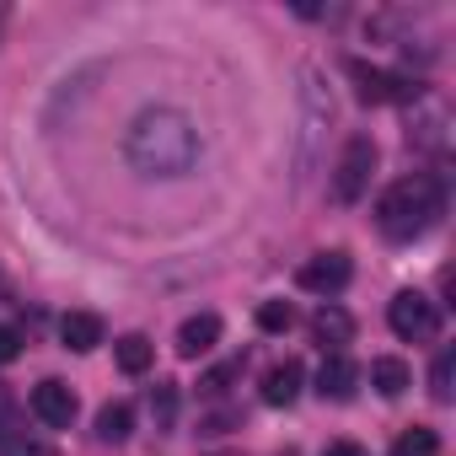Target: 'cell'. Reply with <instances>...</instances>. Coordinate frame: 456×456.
Wrapping results in <instances>:
<instances>
[{
	"mask_svg": "<svg viewBox=\"0 0 456 456\" xmlns=\"http://www.w3.org/2000/svg\"><path fill=\"white\" fill-rule=\"evenodd\" d=\"M199 124L177 108H145L124 134V156L140 177H188L199 167Z\"/></svg>",
	"mask_w": 456,
	"mask_h": 456,
	"instance_id": "obj_1",
	"label": "cell"
},
{
	"mask_svg": "<svg viewBox=\"0 0 456 456\" xmlns=\"http://www.w3.org/2000/svg\"><path fill=\"white\" fill-rule=\"evenodd\" d=\"M440 215H445V193H440V177H429V172H413V177L392 183L376 199V225H381V237H392V242L424 237Z\"/></svg>",
	"mask_w": 456,
	"mask_h": 456,
	"instance_id": "obj_2",
	"label": "cell"
},
{
	"mask_svg": "<svg viewBox=\"0 0 456 456\" xmlns=\"http://www.w3.org/2000/svg\"><path fill=\"white\" fill-rule=\"evenodd\" d=\"M370 177H376V140L370 134H354L338 156V172H333V199L338 204H360L370 193Z\"/></svg>",
	"mask_w": 456,
	"mask_h": 456,
	"instance_id": "obj_3",
	"label": "cell"
},
{
	"mask_svg": "<svg viewBox=\"0 0 456 456\" xmlns=\"http://www.w3.org/2000/svg\"><path fill=\"white\" fill-rule=\"evenodd\" d=\"M387 322H392V333H397L403 344H429V338L440 333V312H435V301L419 296V290H397L392 306H387Z\"/></svg>",
	"mask_w": 456,
	"mask_h": 456,
	"instance_id": "obj_4",
	"label": "cell"
},
{
	"mask_svg": "<svg viewBox=\"0 0 456 456\" xmlns=\"http://www.w3.org/2000/svg\"><path fill=\"white\" fill-rule=\"evenodd\" d=\"M349 81H354L360 102H370V108H381V102H413V97L424 92L413 76H397V70H376V65H365V60H349Z\"/></svg>",
	"mask_w": 456,
	"mask_h": 456,
	"instance_id": "obj_5",
	"label": "cell"
},
{
	"mask_svg": "<svg viewBox=\"0 0 456 456\" xmlns=\"http://www.w3.org/2000/svg\"><path fill=\"white\" fill-rule=\"evenodd\" d=\"M445 140H451V108L429 92L413 97V113H408V145L424 151V156H445Z\"/></svg>",
	"mask_w": 456,
	"mask_h": 456,
	"instance_id": "obj_6",
	"label": "cell"
},
{
	"mask_svg": "<svg viewBox=\"0 0 456 456\" xmlns=\"http://www.w3.org/2000/svg\"><path fill=\"white\" fill-rule=\"evenodd\" d=\"M301 290H312V296H338L349 280H354V264H349V253H317V258H306L301 264Z\"/></svg>",
	"mask_w": 456,
	"mask_h": 456,
	"instance_id": "obj_7",
	"label": "cell"
},
{
	"mask_svg": "<svg viewBox=\"0 0 456 456\" xmlns=\"http://www.w3.org/2000/svg\"><path fill=\"white\" fill-rule=\"evenodd\" d=\"M28 408H33L49 429H65V424L76 419V408H81V403H76V392H70L65 381H38V387H33V397H28Z\"/></svg>",
	"mask_w": 456,
	"mask_h": 456,
	"instance_id": "obj_8",
	"label": "cell"
},
{
	"mask_svg": "<svg viewBox=\"0 0 456 456\" xmlns=\"http://www.w3.org/2000/svg\"><path fill=\"white\" fill-rule=\"evenodd\" d=\"M354 381H360V365L349 354H328L322 370H317V397L322 403H349L354 397Z\"/></svg>",
	"mask_w": 456,
	"mask_h": 456,
	"instance_id": "obj_9",
	"label": "cell"
},
{
	"mask_svg": "<svg viewBox=\"0 0 456 456\" xmlns=\"http://www.w3.org/2000/svg\"><path fill=\"white\" fill-rule=\"evenodd\" d=\"M312 338H317L328 354H344V344L354 338V317H349L344 306L322 301V306H317V317H312Z\"/></svg>",
	"mask_w": 456,
	"mask_h": 456,
	"instance_id": "obj_10",
	"label": "cell"
},
{
	"mask_svg": "<svg viewBox=\"0 0 456 456\" xmlns=\"http://www.w3.org/2000/svg\"><path fill=\"white\" fill-rule=\"evenodd\" d=\"M220 344V317L215 312H199V317H188L183 328H177V354L183 360H199V354H209Z\"/></svg>",
	"mask_w": 456,
	"mask_h": 456,
	"instance_id": "obj_11",
	"label": "cell"
},
{
	"mask_svg": "<svg viewBox=\"0 0 456 456\" xmlns=\"http://www.w3.org/2000/svg\"><path fill=\"white\" fill-rule=\"evenodd\" d=\"M301 381H306L301 360H280V365H269V376H264V403H269V408H290V403L301 397Z\"/></svg>",
	"mask_w": 456,
	"mask_h": 456,
	"instance_id": "obj_12",
	"label": "cell"
},
{
	"mask_svg": "<svg viewBox=\"0 0 456 456\" xmlns=\"http://www.w3.org/2000/svg\"><path fill=\"white\" fill-rule=\"evenodd\" d=\"M60 338H65V349L92 354V349L102 344V317H97V312H65V317H60Z\"/></svg>",
	"mask_w": 456,
	"mask_h": 456,
	"instance_id": "obj_13",
	"label": "cell"
},
{
	"mask_svg": "<svg viewBox=\"0 0 456 456\" xmlns=\"http://www.w3.org/2000/svg\"><path fill=\"white\" fill-rule=\"evenodd\" d=\"M113 360H118V370H124V376H145V370H151V360H156V344H151L145 333H124V338L113 344Z\"/></svg>",
	"mask_w": 456,
	"mask_h": 456,
	"instance_id": "obj_14",
	"label": "cell"
},
{
	"mask_svg": "<svg viewBox=\"0 0 456 456\" xmlns=\"http://www.w3.org/2000/svg\"><path fill=\"white\" fill-rule=\"evenodd\" d=\"M408 381H413V370H408L397 354H376V360H370V387H376L381 397H403Z\"/></svg>",
	"mask_w": 456,
	"mask_h": 456,
	"instance_id": "obj_15",
	"label": "cell"
},
{
	"mask_svg": "<svg viewBox=\"0 0 456 456\" xmlns=\"http://www.w3.org/2000/svg\"><path fill=\"white\" fill-rule=\"evenodd\" d=\"M129 435H134V408H129V403H108V408L97 413V440L118 445V440H129Z\"/></svg>",
	"mask_w": 456,
	"mask_h": 456,
	"instance_id": "obj_16",
	"label": "cell"
},
{
	"mask_svg": "<svg viewBox=\"0 0 456 456\" xmlns=\"http://www.w3.org/2000/svg\"><path fill=\"white\" fill-rule=\"evenodd\" d=\"M392 456H440V435L429 424H413L392 440Z\"/></svg>",
	"mask_w": 456,
	"mask_h": 456,
	"instance_id": "obj_17",
	"label": "cell"
},
{
	"mask_svg": "<svg viewBox=\"0 0 456 456\" xmlns=\"http://www.w3.org/2000/svg\"><path fill=\"white\" fill-rule=\"evenodd\" d=\"M0 456H54V445L44 435H17V429H0Z\"/></svg>",
	"mask_w": 456,
	"mask_h": 456,
	"instance_id": "obj_18",
	"label": "cell"
},
{
	"mask_svg": "<svg viewBox=\"0 0 456 456\" xmlns=\"http://www.w3.org/2000/svg\"><path fill=\"white\" fill-rule=\"evenodd\" d=\"M451 376H456V354L440 349L435 365H429V397H435V403H451Z\"/></svg>",
	"mask_w": 456,
	"mask_h": 456,
	"instance_id": "obj_19",
	"label": "cell"
},
{
	"mask_svg": "<svg viewBox=\"0 0 456 456\" xmlns=\"http://www.w3.org/2000/svg\"><path fill=\"white\" fill-rule=\"evenodd\" d=\"M258 328L264 333H290L296 328V306L290 301H264L258 306Z\"/></svg>",
	"mask_w": 456,
	"mask_h": 456,
	"instance_id": "obj_20",
	"label": "cell"
},
{
	"mask_svg": "<svg viewBox=\"0 0 456 456\" xmlns=\"http://www.w3.org/2000/svg\"><path fill=\"white\" fill-rule=\"evenodd\" d=\"M151 419H156V429H172V419H177V387H172V381H156V392H151Z\"/></svg>",
	"mask_w": 456,
	"mask_h": 456,
	"instance_id": "obj_21",
	"label": "cell"
},
{
	"mask_svg": "<svg viewBox=\"0 0 456 456\" xmlns=\"http://www.w3.org/2000/svg\"><path fill=\"white\" fill-rule=\"evenodd\" d=\"M237 376H242V354H237V360H225V365H215V370H209L199 387H204V392H225V387H232Z\"/></svg>",
	"mask_w": 456,
	"mask_h": 456,
	"instance_id": "obj_22",
	"label": "cell"
},
{
	"mask_svg": "<svg viewBox=\"0 0 456 456\" xmlns=\"http://www.w3.org/2000/svg\"><path fill=\"white\" fill-rule=\"evenodd\" d=\"M22 354V333L17 328H6V322H0V365H12Z\"/></svg>",
	"mask_w": 456,
	"mask_h": 456,
	"instance_id": "obj_23",
	"label": "cell"
},
{
	"mask_svg": "<svg viewBox=\"0 0 456 456\" xmlns=\"http://www.w3.org/2000/svg\"><path fill=\"white\" fill-rule=\"evenodd\" d=\"M322 456H365V445H354V440H338V445H328Z\"/></svg>",
	"mask_w": 456,
	"mask_h": 456,
	"instance_id": "obj_24",
	"label": "cell"
}]
</instances>
